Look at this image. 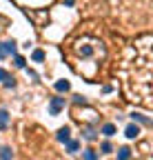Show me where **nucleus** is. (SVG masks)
<instances>
[{"instance_id": "39448f33", "label": "nucleus", "mask_w": 153, "mask_h": 160, "mask_svg": "<svg viewBox=\"0 0 153 160\" xmlns=\"http://www.w3.org/2000/svg\"><path fill=\"white\" fill-rule=\"evenodd\" d=\"M7 127H9V111L0 109V129H7Z\"/></svg>"}, {"instance_id": "a211bd4d", "label": "nucleus", "mask_w": 153, "mask_h": 160, "mask_svg": "<svg viewBox=\"0 0 153 160\" xmlns=\"http://www.w3.org/2000/svg\"><path fill=\"white\" fill-rule=\"evenodd\" d=\"M5 87H9V89L16 87V80H13V78H7V80H5Z\"/></svg>"}, {"instance_id": "7ed1b4c3", "label": "nucleus", "mask_w": 153, "mask_h": 160, "mask_svg": "<svg viewBox=\"0 0 153 160\" xmlns=\"http://www.w3.org/2000/svg\"><path fill=\"white\" fill-rule=\"evenodd\" d=\"M55 138H58L60 142H69V140H71V129L69 127H60L58 133H55Z\"/></svg>"}, {"instance_id": "9d476101", "label": "nucleus", "mask_w": 153, "mask_h": 160, "mask_svg": "<svg viewBox=\"0 0 153 160\" xmlns=\"http://www.w3.org/2000/svg\"><path fill=\"white\" fill-rule=\"evenodd\" d=\"M13 158V151L9 149V147H2L0 149V160H11Z\"/></svg>"}, {"instance_id": "6e6552de", "label": "nucleus", "mask_w": 153, "mask_h": 160, "mask_svg": "<svg viewBox=\"0 0 153 160\" xmlns=\"http://www.w3.org/2000/svg\"><path fill=\"white\" fill-rule=\"evenodd\" d=\"M118 160H131V149L129 147H120L118 149Z\"/></svg>"}, {"instance_id": "0eeeda50", "label": "nucleus", "mask_w": 153, "mask_h": 160, "mask_svg": "<svg viewBox=\"0 0 153 160\" xmlns=\"http://www.w3.org/2000/svg\"><path fill=\"white\" fill-rule=\"evenodd\" d=\"M69 89H71L69 80H58V82H55V91H60V93H67Z\"/></svg>"}, {"instance_id": "aec40b11", "label": "nucleus", "mask_w": 153, "mask_h": 160, "mask_svg": "<svg viewBox=\"0 0 153 160\" xmlns=\"http://www.w3.org/2000/svg\"><path fill=\"white\" fill-rule=\"evenodd\" d=\"M73 100H75V102H78V105H84V102H87V100H84L82 96H73Z\"/></svg>"}, {"instance_id": "f03ea898", "label": "nucleus", "mask_w": 153, "mask_h": 160, "mask_svg": "<svg viewBox=\"0 0 153 160\" xmlns=\"http://www.w3.org/2000/svg\"><path fill=\"white\" fill-rule=\"evenodd\" d=\"M62 109H65V98H51V102H49V111H51V116H58Z\"/></svg>"}, {"instance_id": "9b49d317", "label": "nucleus", "mask_w": 153, "mask_h": 160, "mask_svg": "<svg viewBox=\"0 0 153 160\" xmlns=\"http://www.w3.org/2000/svg\"><path fill=\"white\" fill-rule=\"evenodd\" d=\"M78 149H80V142H78V140H69V142H67V151H69V153H75Z\"/></svg>"}, {"instance_id": "ddd939ff", "label": "nucleus", "mask_w": 153, "mask_h": 160, "mask_svg": "<svg viewBox=\"0 0 153 160\" xmlns=\"http://www.w3.org/2000/svg\"><path fill=\"white\" fill-rule=\"evenodd\" d=\"M13 65H16V67H20V69H25V65H27V60H25L22 56H16V58H13Z\"/></svg>"}, {"instance_id": "6ab92c4d", "label": "nucleus", "mask_w": 153, "mask_h": 160, "mask_svg": "<svg viewBox=\"0 0 153 160\" xmlns=\"http://www.w3.org/2000/svg\"><path fill=\"white\" fill-rule=\"evenodd\" d=\"M9 78V73L5 71V69H0V82H5V80Z\"/></svg>"}, {"instance_id": "423d86ee", "label": "nucleus", "mask_w": 153, "mask_h": 160, "mask_svg": "<svg viewBox=\"0 0 153 160\" xmlns=\"http://www.w3.org/2000/svg\"><path fill=\"white\" fill-rule=\"evenodd\" d=\"M131 118L136 120V122H140V125H151V120H149L144 113H138V111H133V113H131Z\"/></svg>"}, {"instance_id": "f8f14e48", "label": "nucleus", "mask_w": 153, "mask_h": 160, "mask_svg": "<svg viewBox=\"0 0 153 160\" xmlns=\"http://www.w3.org/2000/svg\"><path fill=\"white\" fill-rule=\"evenodd\" d=\"M84 160H98V153H95V149H84Z\"/></svg>"}, {"instance_id": "2eb2a0df", "label": "nucleus", "mask_w": 153, "mask_h": 160, "mask_svg": "<svg viewBox=\"0 0 153 160\" xmlns=\"http://www.w3.org/2000/svg\"><path fill=\"white\" fill-rule=\"evenodd\" d=\"M100 151H102V153H111V151H113V147H111L109 140H104V142L100 145Z\"/></svg>"}, {"instance_id": "20e7f679", "label": "nucleus", "mask_w": 153, "mask_h": 160, "mask_svg": "<svg viewBox=\"0 0 153 160\" xmlns=\"http://www.w3.org/2000/svg\"><path fill=\"white\" fill-rule=\"evenodd\" d=\"M124 136L131 138V140H133V138H138V136H140V127H138V125H129V127L124 129Z\"/></svg>"}, {"instance_id": "1a4fd4ad", "label": "nucleus", "mask_w": 153, "mask_h": 160, "mask_svg": "<svg viewBox=\"0 0 153 160\" xmlns=\"http://www.w3.org/2000/svg\"><path fill=\"white\" fill-rule=\"evenodd\" d=\"M102 133H104L107 138H111V136H116V125H113V122H107V125L102 127Z\"/></svg>"}, {"instance_id": "4468645a", "label": "nucleus", "mask_w": 153, "mask_h": 160, "mask_svg": "<svg viewBox=\"0 0 153 160\" xmlns=\"http://www.w3.org/2000/svg\"><path fill=\"white\" fill-rule=\"evenodd\" d=\"M33 60H36V62H42V60H45V51L42 49H36L33 51Z\"/></svg>"}, {"instance_id": "f257e3e1", "label": "nucleus", "mask_w": 153, "mask_h": 160, "mask_svg": "<svg viewBox=\"0 0 153 160\" xmlns=\"http://www.w3.org/2000/svg\"><path fill=\"white\" fill-rule=\"evenodd\" d=\"M7 56H16V42L13 40L0 42V58H7Z\"/></svg>"}, {"instance_id": "f3484780", "label": "nucleus", "mask_w": 153, "mask_h": 160, "mask_svg": "<svg viewBox=\"0 0 153 160\" xmlns=\"http://www.w3.org/2000/svg\"><path fill=\"white\" fill-rule=\"evenodd\" d=\"M80 53H82V56H91V53H93V49H91V47H82V49H80Z\"/></svg>"}, {"instance_id": "dca6fc26", "label": "nucleus", "mask_w": 153, "mask_h": 160, "mask_svg": "<svg viewBox=\"0 0 153 160\" xmlns=\"http://www.w3.org/2000/svg\"><path fill=\"white\" fill-rule=\"evenodd\" d=\"M84 138H87V140H95V131H93V129H87V131H84Z\"/></svg>"}]
</instances>
